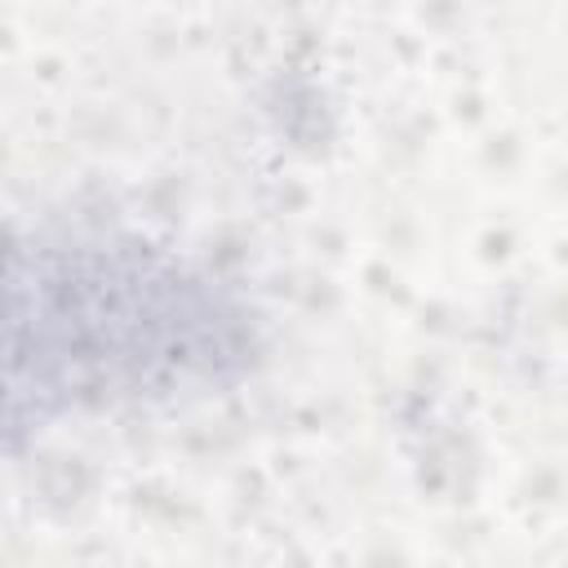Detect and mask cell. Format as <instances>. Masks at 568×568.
Listing matches in <instances>:
<instances>
[{"label": "cell", "instance_id": "obj_1", "mask_svg": "<svg viewBox=\"0 0 568 568\" xmlns=\"http://www.w3.org/2000/svg\"><path fill=\"white\" fill-rule=\"evenodd\" d=\"M240 355L213 288L102 240L0 244V430L138 395Z\"/></svg>", "mask_w": 568, "mask_h": 568}]
</instances>
